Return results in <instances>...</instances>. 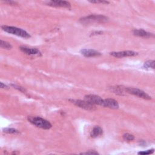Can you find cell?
Masks as SVG:
<instances>
[{
	"label": "cell",
	"instance_id": "1",
	"mask_svg": "<svg viewBox=\"0 0 155 155\" xmlns=\"http://www.w3.org/2000/svg\"><path fill=\"white\" fill-rule=\"evenodd\" d=\"M27 119L33 125L44 130H49L52 127L51 124L48 120L39 116H28Z\"/></svg>",
	"mask_w": 155,
	"mask_h": 155
},
{
	"label": "cell",
	"instance_id": "2",
	"mask_svg": "<svg viewBox=\"0 0 155 155\" xmlns=\"http://www.w3.org/2000/svg\"><path fill=\"white\" fill-rule=\"evenodd\" d=\"M108 21V18L102 15H90L79 19V22L84 25L97 22L103 23Z\"/></svg>",
	"mask_w": 155,
	"mask_h": 155
},
{
	"label": "cell",
	"instance_id": "3",
	"mask_svg": "<svg viewBox=\"0 0 155 155\" xmlns=\"http://www.w3.org/2000/svg\"><path fill=\"white\" fill-rule=\"evenodd\" d=\"M1 28L4 31L8 33L15 35L18 36H20L21 38H25V39L30 38V35L28 32H27L25 30L22 28H18L13 26H8V25H2Z\"/></svg>",
	"mask_w": 155,
	"mask_h": 155
},
{
	"label": "cell",
	"instance_id": "4",
	"mask_svg": "<svg viewBox=\"0 0 155 155\" xmlns=\"http://www.w3.org/2000/svg\"><path fill=\"white\" fill-rule=\"evenodd\" d=\"M124 90L126 93L133 94L138 97L142 98L147 100L151 99V97L150 95H148L147 93H145L143 90H140L139 88H133V87H124Z\"/></svg>",
	"mask_w": 155,
	"mask_h": 155
},
{
	"label": "cell",
	"instance_id": "5",
	"mask_svg": "<svg viewBox=\"0 0 155 155\" xmlns=\"http://www.w3.org/2000/svg\"><path fill=\"white\" fill-rule=\"evenodd\" d=\"M69 101L72 103L73 104H74V105L83 108L84 110H88V111H94L96 109V106L87 101H86L85 100H80V99H69Z\"/></svg>",
	"mask_w": 155,
	"mask_h": 155
},
{
	"label": "cell",
	"instance_id": "6",
	"mask_svg": "<svg viewBox=\"0 0 155 155\" xmlns=\"http://www.w3.org/2000/svg\"><path fill=\"white\" fill-rule=\"evenodd\" d=\"M84 100L86 101L93 104V105H98L103 107L104 104V99L101 97L100 96L95 94H87L84 97Z\"/></svg>",
	"mask_w": 155,
	"mask_h": 155
},
{
	"label": "cell",
	"instance_id": "7",
	"mask_svg": "<svg viewBox=\"0 0 155 155\" xmlns=\"http://www.w3.org/2000/svg\"><path fill=\"white\" fill-rule=\"evenodd\" d=\"M138 53L137 52L127 50V51H113L110 53V55L113 57L117 58H122L125 57H130V56H135L137 55Z\"/></svg>",
	"mask_w": 155,
	"mask_h": 155
},
{
	"label": "cell",
	"instance_id": "8",
	"mask_svg": "<svg viewBox=\"0 0 155 155\" xmlns=\"http://www.w3.org/2000/svg\"><path fill=\"white\" fill-rule=\"evenodd\" d=\"M47 5L55 7H64L70 8L71 4L69 2L66 1H50L46 2Z\"/></svg>",
	"mask_w": 155,
	"mask_h": 155
},
{
	"label": "cell",
	"instance_id": "9",
	"mask_svg": "<svg viewBox=\"0 0 155 155\" xmlns=\"http://www.w3.org/2000/svg\"><path fill=\"white\" fill-rule=\"evenodd\" d=\"M103 107H107L111 109H117L119 107L117 101L114 99L107 98L104 99Z\"/></svg>",
	"mask_w": 155,
	"mask_h": 155
},
{
	"label": "cell",
	"instance_id": "10",
	"mask_svg": "<svg viewBox=\"0 0 155 155\" xmlns=\"http://www.w3.org/2000/svg\"><path fill=\"white\" fill-rule=\"evenodd\" d=\"M80 53L84 56L85 57L90 58V57H96L101 55V53L97 50L93 49H87L84 48L80 50Z\"/></svg>",
	"mask_w": 155,
	"mask_h": 155
},
{
	"label": "cell",
	"instance_id": "11",
	"mask_svg": "<svg viewBox=\"0 0 155 155\" xmlns=\"http://www.w3.org/2000/svg\"><path fill=\"white\" fill-rule=\"evenodd\" d=\"M132 32L134 36L143 38H149L154 36V35L153 33L148 32L143 29H134Z\"/></svg>",
	"mask_w": 155,
	"mask_h": 155
},
{
	"label": "cell",
	"instance_id": "12",
	"mask_svg": "<svg viewBox=\"0 0 155 155\" xmlns=\"http://www.w3.org/2000/svg\"><path fill=\"white\" fill-rule=\"evenodd\" d=\"M19 49L22 52L25 54L33 56V55H40L41 51L36 48H28L27 47H20Z\"/></svg>",
	"mask_w": 155,
	"mask_h": 155
},
{
	"label": "cell",
	"instance_id": "13",
	"mask_svg": "<svg viewBox=\"0 0 155 155\" xmlns=\"http://www.w3.org/2000/svg\"><path fill=\"white\" fill-rule=\"evenodd\" d=\"M102 133H103L102 128L99 126H95L92 129L90 133V136L93 138H96L101 136Z\"/></svg>",
	"mask_w": 155,
	"mask_h": 155
},
{
	"label": "cell",
	"instance_id": "14",
	"mask_svg": "<svg viewBox=\"0 0 155 155\" xmlns=\"http://www.w3.org/2000/svg\"><path fill=\"white\" fill-rule=\"evenodd\" d=\"M110 91L118 95H124V92L125 90H124V87L122 86H116V87H111L110 88Z\"/></svg>",
	"mask_w": 155,
	"mask_h": 155
},
{
	"label": "cell",
	"instance_id": "15",
	"mask_svg": "<svg viewBox=\"0 0 155 155\" xmlns=\"http://www.w3.org/2000/svg\"><path fill=\"white\" fill-rule=\"evenodd\" d=\"M0 46L2 48L7 49V50H10L12 48V45L10 43L7 41H4L2 39L1 40V42H0Z\"/></svg>",
	"mask_w": 155,
	"mask_h": 155
},
{
	"label": "cell",
	"instance_id": "16",
	"mask_svg": "<svg viewBox=\"0 0 155 155\" xmlns=\"http://www.w3.org/2000/svg\"><path fill=\"white\" fill-rule=\"evenodd\" d=\"M143 67L145 68H154V60H148L143 64Z\"/></svg>",
	"mask_w": 155,
	"mask_h": 155
},
{
	"label": "cell",
	"instance_id": "17",
	"mask_svg": "<svg viewBox=\"0 0 155 155\" xmlns=\"http://www.w3.org/2000/svg\"><path fill=\"white\" fill-rule=\"evenodd\" d=\"M3 132L8 134H18L19 133V131L15 128H5L2 130Z\"/></svg>",
	"mask_w": 155,
	"mask_h": 155
},
{
	"label": "cell",
	"instance_id": "18",
	"mask_svg": "<svg viewBox=\"0 0 155 155\" xmlns=\"http://www.w3.org/2000/svg\"><path fill=\"white\" fill-rule=\"evenodd\" d=\"M123 139L125 141L130 142L134 139V136L133 134H130V133H125L123 135Z\"/></svg>",
	"mask_w": 155,
	"mask_h": 155
},
{
	"label": "cell",
	"instance_id": "19",
	"mask_svg": "<svg viewBox=\"0 0 155 155\" xmlns=\"http://www.w3.org/2000/svg\"><path fill=\"white\" fill-rule=\"evenodd\" d=\"M11 86L13 87L14 88H15V89H16V90H18L22 92V93H25L26 91L25 89L22 87L19 86V85H15V84H11Z\"/></svg>",
	"mask_w": 155,
	"mask_h": 155
},
{
	"label": "cell",
	"instance_id": "20",
	"mask_svg": "<svg viewBox=\"0 0 155 155\" xmlns=\"http://www.w3.org/2000/svg\"><path fill=\"white\" fill-rule=\"evenodd\" d=\"M153 153H154V149H151V150H148L146 151H139V152H138V154H150Z\"/></svg>",
	"mask_w": 155,
	"mask_h": 155
},
{
	"label": "cell",
	"instance_id": "21",
	"mask_svg": "<svg viewBox=\"0 0 155 155\" xmlns=\"http://www.w3.org/2000/svg\"><path fill=\"white\" fill-rule=\"evenodd\" d=\"M91 3H93V4H109L110 2L108 1H99V0H95V1H89Z\"/></svg>",
	"mask_w": 155,
	"mask_h": 155
},
{
	"label": "cell",
	"instance_id": "22",
	"mask_svg": "<svg viewBox=\"0 0 155 155\" xmlns=\"http://www.w3.org/2000/svg\"><path fill=\"white\" fill-rule=\"evenodd\" d=\"M81 154H91V155H92V154H99V153L94 150H90L87 152L81 153Z\"/></svg>",
	"mask_w": 155,
	"mask_h": 155
},
{
	"label": "cell",
	"instance_id": "23",
	"mask_svg": "<svg viewBox=\"0 0 155 155\" xmlns=\"http://www.w3.org/2000/svg\"><path fill=\"white\" fill-rule=\"evenodd\" d=\"M4 2L5 4H7L8 5H15L16 4H17V3L15 1H5Z\"/></svg>",
	"mask_w": 155,
	"mask_h": 155
},
{
	"label": "cell",
	"instance_id": "24",
	"mask_svg": "<svg viewBox=\"0 0 155 155\" xmlns=\"http://www.w3.org/2000/svg\"><path fill=\"white\" fill-rule=\"evenodd\" d=\"M0 86H1V88H4V89H8V86H7L6 85H5V84H3L2 82H1Z\"/></svg>",
	"mask_w": 155,
	"mask_h": 155
},
{
	"label": "cell",
	"instance_id": "25",
	"mask_svg": "<svg viewBox=\"0 0 155 155\" xmlns=\"http://www.w3.org/2000/svg\"><path fill=\"white\" fill-rule=\"evenodd\" d=\"M103 32L101 31H94L91 33L92 35H101Z\"/></svg>",
	"mask_w": 155,
	"mask_h": 155
}]
</instances>
